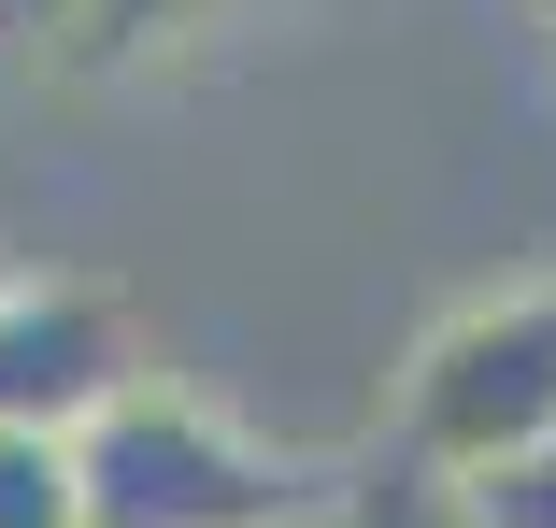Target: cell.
I'll use <instances>...</instances> for the list:
<instances>
[{
	"instance_id": "1",
	"label": "cell",
	"mask_w": 556,
	"mask_h": 528,
	"mask_svg": "<svg viewBox=\"0 0 556 528\" xmlns=\"http://www.w3.org/2000/svg\"><path fill=\"white\" fill-rule=\"evenodd\" d=\"M72 472H86V528H328L357 500V486H328L314 457L257 443L243 414H214L172 372L100 400L72 429Z\"/></svg>"
},
{
	"instance_id": "2",
	"label": "cell",
	"mask_w": 556,
	"mask_h": 528,
	"mask_svg": "<svg viewBox=\"0 0 556 528\" xmlns=\"http://www.w3.org/2000/svg\"><path fill=\"white\" fill-rule=\"evenodd\" d=\"M556 443V286L471 300L457 329H428V357L400 372V457L428 486H471L500 457Z\"/></svg>"
},
{
	"instance_id": "3",
	"label": "cell",
	"mask_w": 556,
	"mask_h": 528,
	"mask_svg": "<svg viewBox=\"0 0 556 528\" xmlns=\"http://www.w3.org/2000/svg\"><path fill=\"white\" fill-rule=\"evenodd\" d=\"M115 386H143V329L86 272H0V429H86Z\"/></svg>"
},
{
	"instance_id": "4",
	"label": "cell",
	"mask_w": 556,
	"mask_h": 528,
	"mask_svg": "<svg viewBox=\"0 0 556 528\" xmlns=\"http://www.w3.org/2000/svg\"><path fill=\"white\" fill-rule=\"evenodd\" d=\"M0 528H86L72 429H0Z\"/></svg>"
},
{
	"instance_id": "5",
	"label": "cell",
	"mask_w": 556,
	"mask_h": 528,
	"mask_svg": "<svg viewBox=\"0 0 556 528\" xmlns=\"http://www.w3.org/2000/svg\"><path fill=\"white\" fill-rule=\"evenodd\" d=\"M200 15H214V0H86L58 58H72V72H115V58H157V43L200 29Z\"/></svg>"
},
{
	"instance_id": "6",
	"label": "cell",
	"mask_w": 556,
	"mask_h": 528,
	"mask_svg": "<svg viewBox=\"0 0 556 528\" xmlns=\"http://www.w3.org/2000/svg\"><path fill=\"white\" fill-rule=\"evenodd\" d=\"M471 528H556V443H528V457H500V472H471V486H442Z\"/></svg>"
},
{
	"instance_id": "7",
	"label": "cell",
	"mask_w": 556,
	"mask_h": 528,
	"mask_svg": "<svg viewBox=\"0 0 556 528\" xmlns=\"http://www.w3.org/2000/svg\"><path fill=\"white\" fill-rule=\"evenodd\" d=\"M72 15H86V0H0V43H43V58H58Z\"/></svg>"
},
{
	"instance_id": "8",
	"label": "cell",
	"mask_w": 556,
	"mask_h": 528,
	"mask_svg": "<svg viewBox=\"0 0 556 528\" xmlns=\"http://www.w3.org/2000/svg\"><path fill=\"white\" fill-rule=\"evenodd\" d=\"M414 486H428V472H414ZM357 528H371V500H357ZM414 528H471V514H457V500L428 486V500H414Z\"/></svg>"
}]
</instances>
